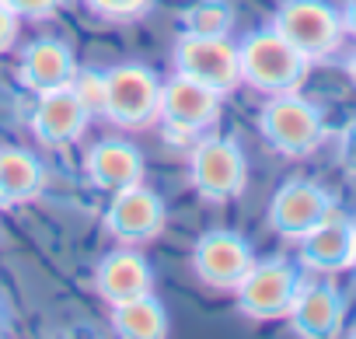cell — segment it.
Instances as JSON below:
<instances>
[{
    "label": "cell",
    "instance_id": "5b68a950",
    "mask_svg": "<svg viewBox=\"0 0 356 339\" xmlns=\"http://www.w3.org/2000/svg\"><path fill=\"white\" fill-rule=\"evenodd\" d=\"M300 269L297 262L273 255V259H255V266L245 273V280L231 290L238 301V311L252 322H280L286 318L297 290H300Z\"/></svg>",
    "mask_w": 356,
    "mask_h": 339
},
{
    "label": "cell",
    "instance_id": "ac0fdd59",
    "mask_svg": "<svg viewBox=\"0 0 356 339\" xmlns=\"http://www.w3.org/2000/svg\"><path fill=\"white\" fill-rule=\"evenodd\" d=\"M46 189V168L25 147H0V200L4 207L32 203Z\"/></svg>",
    "mask_w": 356,
    "mask_h": 339
},
{
    "label": "cell",
    "instance_id": "8fae6325",
    "mask_svg": "<svg viewBox=\"0 0 356 339\" xmlns=\"http://www.w3.org/2000/svg\"><path fill=\"white\" fill-rule=\"evenodd\" d=\"M164 224H168V207L150 186L136 182V186L112 193L108 210H105V231L119 245L154 242L164 231Z\"/></svg>",
    "mask_w": 356,
    "mask_h": 339
},
{
    "label": "cell",
    "instance_id": "7a4b0ae2",
    "mask_svg": "<svg viewBox=\"0 0 356 339\" xmlns=\"http://www.w3.org/2000/svg\"><path fill=\"white\" fill-rule=\"evenodd\" d=\"M259 133L283 157H307L328 140L321 109L307 102L300 91L269 95L259 109Z\"/></svg>",
    "mask_w": 356,
    "mask_h": 339
},
{
    "label": "cell",
    "instance_id": "4fadbf2b",
    "mask_svg": "<svg viewBox=\"0 0 356 339\" xmlns=\"http://www.w3.org/2000/svg\"><path fill=\"white\" fill-rule=\"evenodd\" d=\"M286 322L300 339H332L346 325V297L335 283H300Z\"/></svg>",
    "mask_w": 356,
    "mask_h": 339
},
{
    "label": "cell",
    "instance_id": "ba28073f",
    "mask_svg": "<svg viewBox=\"0 0 356 339\" xmlns=\"http://www.w3.org/2000/svg\"><path fill=\"white\" fill-rule=\"evenodd\" d=\"M224 109V95L182 77L171 74L168 81H161V95H157V123L164 129H171L175 136H196L207 133Z\"/></svg>",
    "mask_w": 356,
    "mask_h": 339
},
{
    "label": "cell",
    "instance_id": "44dd1931",
    "mask_svg": "<svg viewBox=\"0 0 356 339\" xmlns=\"http://www.w3.org/2000/svg\"><path fill=\"white\" fill-rule=\"evenodd\" d=\"M84 8L102 22H136L154 8V0H84Z\"/></svg>",
    "mask_w": 356,
    "mask_h": 339
},
{
    "label": "cell",
    "instance_id": "d4e9b609",
    "mask_svg": "<svg viewBox=\"0 0 356 339\" xmlns=\"http://www.w3.org/2000/svg\"><path fill=\"white\" fill-rule=\"evenodd\" d=\"M339 164L349 175H356V119L339 133Z\"/></svg>",
    "mask_w": 356,
    "mask_h": 339
},
{
    "label": "cell",
    "instance_id": "3957f363",
    "mask_svg": "<svg viewBox=\"0 0 356 339\" xmlns=\"http://www.w3.org/2000/svg\"><path fill=\"white\" fill-rule=\"evenodd\" d=\"M273 29L311 63L332 60L346 39L339 11L325 0H283L273 15Z\"/></svg>",
    "mask_w": 356,
    "mask_h": 339
},
{
    "label": "cell",
    "instance_id": "30bf717a",
    "mask_svg": "<svg viewBox=\"0 0 356 339\" xmlns=\"http://www.w3.org/2000/svg\"><path fill=\"white\" fill-rule=\"evenodd\" d=\"M255 266L252 245L238 231H203L193 245V273L210 290H234Z\"/></svg>",
    "mask_w": 356,
    "mask_h": 339
},
{
    "label": "cell",
    "instance_id": "5bb4252c",
    "mask_svg": "<svg viewBox=\"0 0 356 339\" xmlns=\"http://www.w3.org/2000/svg\"><path fill=\"white\" fill-rule=\"evenodd\" d=\"M150 290H154V269L133 245H122V249L102 255V262L95 269V294L108 308L133 301L140 294H150Z\"/></svg>",
    "mask_w": 356,
    "mask_h": 339
},
{
    "label": "cell",
    "instance_id": "9c48e42d",
    "mask_svg": "<svg viewBox=\"0 0 356 339\" xmlns=\"http://www.w3.org/2000/svg\"><path fill=\"white\" fill-rule=\"evenodd\" d=\"M335 210H339V203L325 186H318L311 179H290L269 200V228L286 242H300L307 231H314Z\"/></svg>",
    "mask_w": 356,
    "mask_h": 339
},
{
    "label": "cell",
    "instance_id": "4316f807",
    "mask_svg": "<svg viewBox=\"0 0 356 339\" xmlns=\"http://www.w3.org/2000/svg\"><path fill=\"white\" fill-rule=\"evenodd\" d=\"M349 273L356 276V221H353V255H349Z\"/></svg>",
    "mask_w": 356,
    "mask_h": 339
},
{
    "label": "cell",
    "instance_id": "83f0119b",
    "mask_svg": "<svg viewBox=\"0 0 356 339\" xmlns=\"http://www.w3.org/2000/svg\"><path fill=\"white\" fill-rule=\"evenodd\" d=\"M346 74H349V81H353V88H356V53L346 60Z\"/></svg>",
    "mask_w": 356,
    "mask_h": 339
},
{
    "label": "cell",
    "instance_id": "8992f818",
    "mask_svg": "<svg viewBox=\"0 0 356 339\" xmlns=\"http://www.w3.org/2000/svg\"><path fill=\"white\" fill-rule=\"evenodd\" d=\"M189 182L207 203H231L248 186V161L238 140L203 136L189 154Z\"/></svg>",
    "mask_w": 356,
    "mask_h": 339
},
{
    "label": "cell",
    "instance_id": "9a60e30c",
    "mask_svg": "<svg viewBox=\"0 0 356 339\" xmlns=\"http://www.w3.org/2000/svg\"><path fill=\"white\" fill-rule=\"evenodd\" d=\"M84 175L102 193H119L143 182V154L129 140H98L84 154Z\"/></svg>",
    "mask_w": 356,
    "mask_h": 339
},
{
    "label": "cell",
    "instance_id": "603a6c76",
    "mask_svg": "<svg viewBox=\"0 0 356 339\" xmlns=\"http://www.w3.org/2000/svg\"><path fill=\"white\" fill-rule=\"evenodd\" d=\"M0 4H8L22 22H25V18H29V22H42V18H53V15L60 11L63 0H0Z\"/></svg>",
    "mask_w": 356,
    "mask_h": 339
},
{
    "label": "cell",
    "instance_id": "484cf974",
    "mask_svg": "<svg viewBox=\"0 0 356 339\" xmlns=\"http://www.w3.org/2000/svg\"><path fill=\"white\" fill-rule=\"evenodd\" d=\"M339 18H342V32L356 39V0H346L342 11H339Z\"/></svg>",
    "mask_w": 356,
    "mask_h": 339
},
{
    "label": "cell",
    "instance_id": "f1b7e54d",
    "mask_svg": "<svg viewBox=\"0 0 356 339\" xmlns=\"http://www.w3.org/2000/svg\"><path fill=\"white\" fill-rule=\"evenodd\" d=\"M0 332H8V315H4V308H0Z\"/></svg>",
    "mask_w": 356,
    "mask_h": 339
},
{
    "label": "cell",
    "instance_id": "7c38bea8",
    "mask_svg": "<svg viewBox=\"0 0 356 339\" xmlns=\"http://www.w3.org/2000/svg\"><path fill=\"white\" fill-rule=\"evenodd\" d=\"M91 123V109L81 102V95L67 88H53L35 95V109L29 116V126L42 147H70L84 136Z\"/></svg>",
    "mask_w": 356,
    "mask_h": 339
},
{
    "label": "cell",
    "instance_id": "f546056e",
    "mask_svg": "<svg viewBox=\"0 0 356 339\" xmlns=\"http://www.w3.org/2000/svg\"><path fill=\"white\" fill-rule=\"evenodd\" d=\"M0 207H4V200H0Z\"/></svg>",
    "mask_w": 356,
    "mask_h": 339
},
{
    "label": "cell",
    "instance_id": "52a82bcc",
    "mask_svg": "<svg viewBox=\"0 0 356 339\" xmlns=\"http://www.w3.org/2000/svg\"><path fill=\"white\" fill-rule=\"evenodd\" d=\"M175 74H182L217 95H231L241 84V60L238 42L231 36H189L182 32L175 42Z\"/></svg>",
    "mask_w": 356,
    "mask_h": 339
},
{
    "label": "cell",
    "instance_id": "7402d4cb",
    "mask_svg": "<svg viewBox=\"0 0 356 339\" xmlns=\"http://www.w3.org/2000/svg\"><path fill=\"white\" fill-rule=\"evenodd\" d=\"M70 88L81 95V102L91 109V116L102 112V70H81V67H77Z\"/></svg>",
    "mask_w": 356,
    "mask_h": 339
},
{
    "label": "cell",
    "instance_id": "cb8c5ba5",
    "mask_svg": "<svg viewBox=\"0 0 356 339\" xmlns=\"http://www.w3.org/2000/svg\"><path fill=\"white\" fill-rule=\"evenodd\" d=\"M18 36H22V18L8 4H0V53H11Z\"/></svg>",
    "mask_w": 356,
    "mask_h": 339
},
{
    "label": "cell",
    "instance_id": "6da1fadb",
    "mask_svg": "<svg viewBox=\"0 0 356 339\" xmlns=\"http://www.w3.org/2000/svg\"><path fill=\"white\" fill-rule=\"evenodd\" d=\"M238 60H241V84L255 88L266 98L300 91L311 74V60L300 56L273 25L262 32H252L238 46Z\"/></svg>",
    "mask_w": 356,
    "mask_h": 339
},
{
    "label": "cell",
    "instance_id": "277c9868",
    "mask_svg": "<svg viewBox=\"0 0 356 339\" xmlns=\"http://www.w3.org/2000/svg\"><path fill=\"white\" fill-rule=\"evenodd\" d=\"M161 77L143 63H119L102 70V116L122 129H143L157 123Z\"/></svg>",
    "mask_w": 356,
    "mask_h": 339
},
{
    "label": "cell",
    "instance_id": "d6986e66",
    "mask_svg": "<svg viewBox=\"0 0 356 339\" xmlns=\"http://www.w3.org/2000/svg\"><path fill=\"white\" fill-rule=\"evenodd\" d=\"M108 325L115 336L122 339H161L168 336V311L164 304L150 294H140L133 301H122V304H112L108 308Z\"/></svg>",
    "mask_w": 356,
    "mask_h": 339
},
{
    "label": "cell",
    "instance_id": "e0dca14e",
    "mask_svg": "<svg viewBox=\"0 0 356 339\" xmlns=\"http://www.w3.org/2000/svg\"><path fill=\"white\" fill-rule=\"evenodd\" d=\"M353 255V221L339 210L297 242V262L311 273H346Z\"/></svg>",
    "mask_w": 356,
    "mask_h": 339
},
{
    "label": "cell",
    "instance_id": "ffe728a7",
    "mask_svg": "<svg viewBox=\"0 0 356 339\" xmlns=\"http://www.w3.org/2000/svg\"><path fill=\"white\" fill-rule=\"evenodd\" d=\"M182 32L189 36H231L234 29V11L220 0H200V4L182 11Z\"/></svg>",
    "mask_w": 356,
    "mask_h": 339
},
{
    "label": "cell",
    "instance_id": "2e32d148",
    "mask_svg": "<svg viewBox=\"0 0 356 339\" xmlns=\"http://www.w3.org/2000/svg\"><path fill=\"white\" fill-rule=\"evenodd\" d=\"M77 74V56L63 39H35L25 46L22 63H18V81L32 95L67 88Z\"/></svg>",
    "mask_w": 356,
    "mask_h": 339
}]
</instances>
